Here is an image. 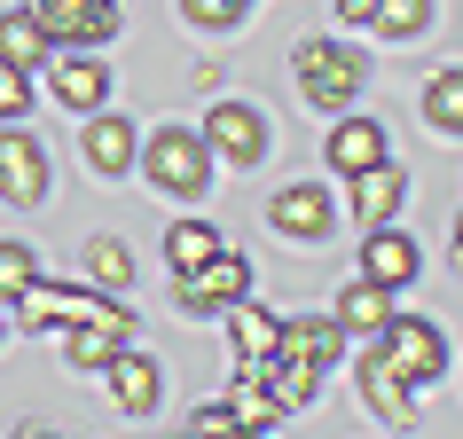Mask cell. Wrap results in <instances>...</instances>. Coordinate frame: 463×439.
Segmentation results:
<instances>
[{"mask_svg":"<svg viewBox=\"0 0 463 439\" xmlns=\"http://www.w3.org/2000/svg\"><path fill=\"white\" fill-rule=\"evenodd\" d=\"M142 173L157 196H204L213 189V142L204 126H157L142 134Z\"/></svg>","mask_w":463,"mask_h":439,"instance_id":"cell-1","label":"cell"},{"mask_svg":"<svg viewBox=\"0 0 463 439\" xmlns=\"http://www.w3.org/2000/svg\"><path fill=\"white\" fill-rule=\"evenodd\" d=\"M291 71H298V95L315 102V110H345V102H362V48H345V40H298L291 55Z\"/></svg>","mask_w":463,"mask_h":439,"instance_id":"cell-2","label":"cell"},{"mask_svg":"<svg viewBox=\"0 0 463 439\" xmlns=\"http://www.w3.org/2000/svg\"><path fill=\"white\" fill-rule=\"evenodd\" d=\"M95 314H126L118 291L102 298V291H71V283H48V275H40V283L16 298V322H24V330H79V322H95Z\"/></svg>","mask_w":463,"mask_h":439,"instance_id":"cell-3","label":"cell"},{"mask_svg":"<svg viewBox=\"0 0 463 439\" xmlns=\"http://www.w3.org/2000/svg\"><path fill=\"white\" fill-rule=\"evenodd\" d=\"M377 345H385L392 369L409 377V392L439 385V369H448V338H439V322H424V314H392L385 330H377Z\"/></svg>","mask_w":463,"mask_h":439,"instance_id":"cell-4","label":"cell"},{"mask_svg":"<svg viewBox=\"0 0 463 439\" xmlns=\"http://www.w3.org/2000/svg\"><path fill=\"white\" fill-rule=\"evenodd\" d=\"M173 298H181L189 314H228L236 298H251V259L244 251H213L204 267L173 275Z\"/></svg>","mask_w":463,"mask_h":439,"instance_id":"cell-5","label":"cell"},{"mask_svg":"<svg viewBox=\"0 0 463 439\" xmlns=\"http://www.w3.org/2000/svg\"><path fill=\"white\" fill-rule=\"evenodd\" d=\"M24 8L48 24L55 48H102V40H118V8L126 0H24Z\"/></svg>","mask_w":463,"mask_h":439,"instance_id":"cell-6","label":"cell"},{"mask_svg":"<svg viewBox=\"0 0 463 439\" xmlns=\"http://www.w3.org/2000/svg\"><path fill=\"white\" fill-rule=\"evenodd\" d=\"M268 228L275 236H298V244H322V236L338 228V204H330L322 181H283V189L268 196Z\"/></svg>","mask_w":463,"mask_h":439,"instance_id":"cell-7","label":"cell"},{"mask_svg":"<svg viewBox=\"0 0 463 439\" xmlns=\"http://www.w3.org/2000/svg\"><path fill=\"white\" fill-rule=\"evenodd\" d=\"M55 165L40 134H0V204H48Z\"/></svg>","mask_w":463,"mask_h":439,"instance_id":"cell-8","label":"cell"},{"mask_svg":"<svg viewBox=\"0 0 463 439\" xmlns=\"http://www.w3.org/2000/svg\"><path fill=\"white\" fill-rule=\"evenodd\" d=\"M204 142H213V157H228L236 173H251L268 157V118H260L251 102H213V110H204Z\"/></svg>","mask_w":463,"mask_h":439,"instance_id":"cell-9","label":"cell"},{"mask_svg":"<svg viewBox=\"0 0 463 439\" xmlns=\"http://www.w3.org/2000/svg\"><path fill=\"white\" fill-rule=\"evenodd\" d=\"M416 267H424V251H416V236H401V228H362V275L369 283H385V291H409Z\"/></svg>","mask_w":463,"mask_h":439,"instance_id":"cell-10","label":"cell"},{"mask_svg":"<svg viewBox=\"0 0 463 439\" xmlns=\"http://www.w3.org/2000/svg\"><path fill=\"white\" fill-rule=\"evenodd\" d=\"M48 95L71 102V110H102V102H110V71H102V55L95 48H63L48 63Z\"/></svg>","mask_w":463,"mask_h":439,"instance_id":"cell-11","label":"cell"},{"mask_svg":"<svg viewBox=\"0 0 463 439\" xmlns=\"http://www.w3.org/2000/svg\"><path fill=\"white\" fill-rule=\"evenodd\" d=\"M345 204H354V220L362 228H385V220H401V204H409V173L392 165H362L354 173V189H345Z\"/></svg>","mask_w":463,"mask_h":439,"instance_id":"cell-12","label":"cell"},{"mask_svg":"<svg viewBox=\"0 0 463 439\" xmlns=\"http://www.w3.org/2000/svg\"><path fill=\"white\" fill-rule=\"evenodd\" d=\"M87 165H95L102 181L134 173V165H142V134H134L118 110H87Z\"/></svg>","mask_w":463,"mask_h":439,"instance_id":"cell-13","label":"cell"},{"mask_svg":"<svg viewBox=\"0 0 463 439\" xmlns=\"http://www.w3.org/2000/svg\"><path fill=\"white\" fill-rule=\"evenodd\" d=\"M126 338H134V314H95L79 330H63V353H71V369H110L126 353Z\"/></svg>","mask_w":463,"mask_h":439,"instance_id":"cell-14","label":"cell"},{"mask_svg":"<svg viewBox=\"0 0 463 439\" xmlns=\"http://www.w3.org/2000/svg\"><path fill=\"white\" fill-rule=\"evenodd\" d=\"M102 377H110V400H118L126 416H149V408H157V385H165V369L149 361V353H134V345H126Z\"/></svg>","mask_w":463,"mask_h":439,"instance_id":"cell-15","label":"cell"},{"mask_svg":"<svg viewBox=\"0 0 463 439\" xmlns=\"http://www.w3.org/2000/svg\"><path fill=\"white\" fill-rule=\"evenodd\" d=\"M362 392H369V408L385 416V424H409V377L392 369V353L377 338L362 345Z\"/></svg>","mask_w":463,"mask_h":439,"instance_id":"cell-16","label":"cell"},{"mask_svg":"<svg viewBox=\"0 0 463 439\" xmlns=\"http://www.w3.org/2000/svg\"><path fill=\"white\" fill-rule=\"evenodd\" d=\"M48 55H55V40H48V24H40L32 8H8V16H0V63L48 71Z\"/></svg>","mask_w":463,"mask_h":439,"instance_id":"cell-17","label":"cell"},{"mask_svg":"<svg viewBox=\"0 0 463 439\" xmlns=\"http://www.w3.org/2000/svg\"><path fill=\"white\" fill-rule=\"evenodd\" d=\"M330 165L354 181L362 165H385V126L377 118H338L330 126Z\"/></svg>","mask_w":463,"mask_h":439,"instance_id":"cell-18","label":"cell"},{"mask_svg":"<svg viewBox=\"0 0 463 439\" xmlns=\"http://www.w3.org/2000/svg\"><path fill=\"white\" fill-rule=\"evenodd\" d=\"M275 353H298V361H315V369H330L345 353V322L330 314V322H315V314H298V322H283V338H275Z\"/></svg>","mask_w":463,"mask_h":439,"instance_id":"cell-19","label":"cell"},{"mask_svg":"<svg viewBox=\"0 0 463 439\" xmlns=\"http://www.w3.org/2000/svg\"><path fill=\"white\" fill-rule=\"evenodd\" d=\"M236 416H244V432H275V424L291 416L268 392V377H260V353H236Z\"/></svg>","mask_w":463,"mask_h":439,"instance_id":"cell-20","label":"cell"},{"mask_svg":"<svg viewBox=\"0 0 463 439\" xmlns=\"http://www.w3.org/2000/svg\"><path fill=\"white\" fill-rule=\"evenodd\" d=\"M338 322H345V338H377V330L392 322V291L369 283V275H354V283L338 291Z\"/></svg>","mask_w":463,"mask_h":439,"instance_id":"cell-21","label":"cell"},{"mask_svg":"<svg viewBox=\"0 0 463 439\" xmlns=\"http://www.w3.org/2000/svg\"><path fill=\"white\" fill-rule=\"evenodd\" d=\"M220 322H228V345L236 353H275V338H283V314H268L260 298H236Z\"/></svg>","mask_w":463,"mask_h":439,"instance_id":"cell-22","label":"cell"},{"mask_svg":"<svg viewBox=\"0 0 463 439\" xmlns=\"http://www.w3.org/2000/svg\"><path fill=\"white\" fill-rule=\"evenodd\" d=\"M213 251H228V244H220V228H213V220H173V228H165V259H173V275L204 267Z\"/></svg>","mask_w":463,"mask_h":439,"instance_id":"cell-23","label":"cell"},{"mask_svg":"<svg viewBox=\"0 0 463 439\" xmlns=\"http://www.w3.org/2000/svg\"><path fill=\"white\" fill-rule=\"evenodd\" d=\"M87 283H95V291H126V283H134V259H126L118 236H95V244H87Z\"/></svg>","mask_w":463,"mask_h":439,"instance_id":"cell-24","label":"cell"},{"mask_svg":"<svg viewBox=\"0 0 463 439\" xmlns=\"http://www.w3.org/2000/svg\"><path fill=\"white\" fill-rule=\"evenodd\" d=\"M369 24L385 32V40H424V32H432V0H377Z\"/></svg>","mask_w":463,"mask_h":439,"instance_id":"cell-25","label":"cell"},{"mask_svg":"<svg viewBox=\"0 0 463 439\" xmlns=\"http://www.w3.org/2000/svg\"><path fill=\"white\" fill-rule=\"evenodd\" d=\"M424 126H439V134H463V71H439L432 87H424Z\"/></svg>","mask_w":463,"mask_h":439,"instance_id":"cell-26","label":"cell"},{"mask_svg":"<svg viewBox=\"0 0 463 439\" xmlns=\"http://www.w3.org/2000/svg\"><path fill=\"white\" fill-rule=\"evenodd\" d=\"M32 283H40V251H32V244H16V236H0V298L16 306V298H24Z\"/></svg>","mask_w":463,"mask_h":439,"instance_id":"cell-27","label":"cell"},{"mask_svg":"<svg viewBox=\"0 0 463 439\" xmlns=\"http://www.w3.org/2000/svg\"><path fill=\"white\" fill-rule=\"evenodd\" d=\"M181 16H189L196 32H236L251 16V0H181Z\"/></svg>","mask_w":463,"mask_h":439,"instance_id":"cell-28","label":"cell"},{"mask_svg":"<svg viewBox=\"0 0 463 439\" xmlns=\"http://www.w3.org/2000/svg\"><path fill=\"white\" fill-rule=\"evenodd\" d=\"M32 110V71H16V63H0V126H16Z\"/></svg>","mask_w":463,"mask_h":439,"instance_id":"cell-29","label":"cell"},{"mask_svg":"<svg viewBox=\"0 0 463 439\" xmlns=\"http://www.w3.org/2000/svg\"><path fill=\"white\" fill-rule=\"evenodd\" d=\"M189 432H244V416H236V400H213L189 416Z\"/></svg>","mask_w":463,"mask_h":439,"instance_id":"cell-30","label":"cell"},{"mask_svg":"<svg viewBox=\"0 0 463 439\" xmlns=\"http://www.w3.org/2000/svg\"><path fill=\"white\" fill-rule=\"evenodd\" d=\"M338 16H345V24H369V16H377V0H338Z\"/></svg>","mask_w":463,"mask_h":439,"instance_id":"cell-31","label":"cell"},{"mask_svg":"<svg viewBox=\"0 0 463 439\" xmlns=\"http://www.w3.org/2000/svg\"><path fill=\"white\" fill-rule=\"evenodd\" d=\"M456 259H463V220H456Z\"/></svg>","mask_w":463,"mask_h":439,"instance_id":"cell-32","label":"cell"},{"mask_svg":"<svg viewBox=\"0 0 463 439\" xmlns=\"http://www.w3.org/2000/svg\"><path fill=\"white\" fill-rule=\"evenodd\" d=\"M8 330H16V322H8V314H0V338H8Z\"/></svg>","mask_w":463,"mask_h":439,"instance_id":"cell-33","label":"cell"}]
</instances>
